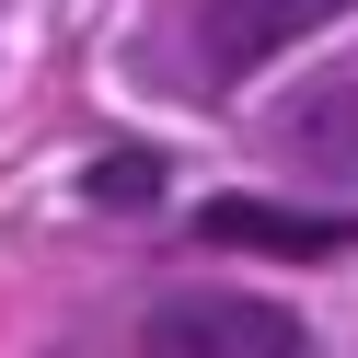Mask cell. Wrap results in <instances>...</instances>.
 <instances>
[{
	"label": "cell",
	"mask_w": 358,
	"mask_h": 358,
	"mask_svg": "<svg viewBox=\"0 0 358 358\" xmlns=\"http://www.w3.org/2000/svg\"><path fill=\"white\" fill-rule=\"evenodd\" d=\"M150 347H173V358H312V335H301V312H278V301L196 289V301L150 312Z\"/></svg>",
	"instance_id": "6da1fadb"
},
{
	"label": "cell",
	"mask_w": 358,
	"mask_h": 358,
	"mask_svg": "<svg viewBox=\"0 0 358 358\" xmlns=\"http://www.w3.org/2000/svg\"><path fill=\"white\" fill-rule=\"evenodd\" d=\"M335 12H358V0H208V81H255L278 47H301Z\"/></svg>",
	"instance_id": "7a4b0ae2"
},
{
	"label": "cell",
	"mask_w": 358,
	"mask_h": 358,
	"mask_svg": "<svg viewBox=\"0 0 358 358\" xmlns=\"http://www.w3.org/2000/svg\"><path fill=\"white\" fill-rule=\"evenodd\" d=\"M278 150H289L301 173H358V70L301 81V104L278 116Z\"/></svg>",
	"instance_id": "3957f363"
},
{
	"label": "cell",
	"mask_w": 358,
	"mask_h": 358,
	"mask_svg": "<svg viewBox=\"0 0 358 358\" xmlns=\"http://www.w3.org/2000/svg\"><path fill=\"white\" fill-rule=\"evenodd\" d=\"M208 243H255V255H347L358 220H301V208H255V196H220Z\"/></svg>",
	"instance_id": "277c9868"
},
{
	"label": "cell",
	"mask_w": 358,
	"mask_h": 358,
	"mask_svg": "<svg viewBox=\"0 0 358 358\" xmlns=\"http://www.w3.org/2000/svg\"><path fill=\"white\" fill-rule=\"evenodd\" d=\"M150 173H162L150 150H116V162H93V196L104 208H150Z\"/></svg>",
	"instance_id": "5b68a950"
}]
</instances>
